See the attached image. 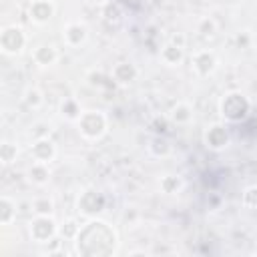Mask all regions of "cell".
Wrapping results in <instances>:
<instances>
[{"mask_svg":"<svg viewBox=\"0 0 257 257\" xmlns=\"http://www.w3.org/2000/svg\"><path fill=\"white\" fill-rule=\"evenodd\" d=\"M227 141H229V137H227V131H225L223 126H211V128H209V133H207V143H209V147L221 149V147L227 145Z\"/></svg>","mask_w":257,"mask_h":257,"instance_id":"obj_8","label":"cell"},{"mask_svg":"<svg viewBox=\"0 0 257 257\" xmlns=\"http://www.w3.org/2000/svg\"><path fill=\"white\" fill-rule=\"evenodd\" d=\"M64 38H66L68 44L76 46V44H80V42L86 38V28L80 26V24H70V26L64 30Z\"/></svg>","mask_w":257,"mask_h":257,"instance_id":"obj_10","label":"cell"},{"mask_svg":"<svg viewBox=\"0 0 257 257\" xmlns=\"http://www.w3.org/2000/svg\"><path fill=\"white\" fill-rule=\"evenodd\" d=\"M135 76H137V70H135L133 64L122 62V64H118V66L114 68V78L120 80V82H131Z\"/></svg>","mask_w":257,"mask_h":257,"instance_id":"obj_14","label":"cell"},{"mask_svg":"<svg viewBox=\"0 0 257 257\" xmlns=\"http://www.w3.org/2000/svg\"><path fill=\"white\" fill-rule=\"evenodd\" d=\"M34 209L40 213V215H48L52 211V201L50 199H36L34 201Z\"/></svg>","mask_w":257,"mask_h":257,"instance_id":"obj_18","label":"cell"},{"mask_svg":"<svg viewBox=\"0 0 257 257\" xmlns=\"http://www.w3.org/2000/svg\"><path fill=\"white\" fill-rule=\"evenodd\" d=\"M247 106H249L247 100H245L241 94H237V92L225 96V100H223V104H221L223 114H225L227 118H231V120H239V118H243L245 112H247Z\"/></svg>","mask_w":257,"mask_h":257,"instance_id":"obj_2","label":"cell"},{"mask_svg":"<svg viewBox=\"0 0 257 257\" xmlns=\"http://www.w3.org/2000/svg\"><path fill=\"white\" fill-rule=\"evenodd\" d=\"M0 159H2V163H4V165H10V163L16 159V147L4 141V143H2V147H0Z\"/></svg>","mask_w":257,"mask_h":257,"instance_id":"obj_16","label":"cell"},{"mask_svg":"<svg viewBox=\"0 0 257 257\" xmlns=\"http://www.w3.org/2000/svg\"><path fill=\"white\" fill-rule=\"evenodd\" d=\"M16 215V205L8 199V197H2L0 199V221L2 225H8Z\"/></svg>","mask_w":257,"mask_h":257,"instance_id":"obj_12","label":"cell"},{"mask_svg":"<svg viewBox=\"0 0 257 257\" xmlns=\"http://www.w3.org/2000/svg\"><path fill=\"white\" fill-rule=\"evenodd\" d=\"M181 58H183V48H179L177 44L165 46V50H163V60H165V62L177 64V62H181Z\"/></svg>","mask_w":257,"mask_h":257,"instance_id":"obj_15","label":"cell"},{"mask_svg":"<svg viewBox=\"0 0 257 257\" xmlns=\"http://www.w3.org/2000/svg\"><path fill=\"white\" fill-rule=\"evenodd\" d=\"M0 46H2V52L4 54H16L22 50L24 46V34L20 28L16 26H8L2 30V36H0Z\"/></svg>","mask_w":257,"mask_h":257,"instance_id":"obj_1","label":"cell"},{"mask_svg":"<svg viewBox=\"0 0 257 257\" xmlns=\"http://www.w3.org/2000/svg\"><path fill=\"white\" fill-rule=\"evenodd\" d=\"M32 157L38 161V163H48L52 157H54V145L52 141L48 139H40L32 145Z\"/></svg>","mask_w":257,"mask_h":257,"instance_id":"obj_5","label":"cell"},{"mask_svg":"<svg viewBox=\"0 0 257 257\" xmlns=\"http://www.w3.org/2000/svg\"><path fill=\"white\" fill-rule=\"evenodd\" d=\"M163 187H165L167 193H171L175 187H179V179H171V177H167V179L163 181Z\"/></svg>","mask_w":257,"mask_h":257,"instance_id":"obj_22","label":"cell"},{"mask_svg":"<svg viewBox=\"0 0 257 257\" xmlns=\"http://www.w3.org/2000/svg\"><path fill=\"white\" fill-rule=\"evenodd\" d=\"M80 131L88 139H96L104 131V116L98 112H86L80 116Z\"/></svg>","mask_w":257,"mask_h":257,"instance_id":"obj_3","label":"cell"},{"mask_svg":"<svg viewBox=\"0 0 257 257\" xmlns=\"http://www.w3.org/2000/svg\"><path fill=\"white\" fill-rule=\"evenodd\" d=\"M193 64H195V68H197L201 74H209V72L215 68V56L209 54V52H199V54L193 58Z\"/></svg>","mask_w":257,"mask_h":257,"instance_id":"obj_9","label":"cell"},{"mask_svg":"<svg viewBox=\"0 0 257 257\" xmlns=\"http://www.w3.org/2000/svg\"><path fill=\"white\" fill-rule=\"evenodd\" d=\"M62 112H64V114H66L68 118H76V116L80 114V112L76 110V106H74V102H70V100L62 104Z\"/></svg>","mask_w":257,"mask_h":257,"instance_id":"obj_20","label":"cell"},{"mask_svg":"<svg viewBox=\"0 0 257 257\" xmlns=\"http://www.w3.org/2000/svg\"><path fill=\"white\" fill-rule=\"evenodd\" d=\"M54 231H56L54 221H52V219H48L46 215H42V217L34 219V221H32V225H30V233H32V237H34L36 241H48V237H52V235H54Z\"/></svg>","mask_w":257,"mask_h":257,"instance_id":"obj_4","label":"cell"},{"mask_svg":"<svg viewBox=\"0 0 257 257\" xmlns=\"http://www.w3.org/2000/svg\"><path fill=\"white\" fill-rule=\"evenodd\" d=\"M213 32H215L213 20H203V34H213Z\"/></svg>","mask_w":257,"mask_h":257,"instance_id":"obj_23","label":"cell"},{"mask_svg":"<svg viewBox=\"0 0 257 257\" xmlns=\"http://www.w3.org/2000/svg\"><path fill=\"white\" fill-rule=\"evenodd\" d=\"M245 203L247 205H257V187H249L247 191H245Z\"/></svg>","mask_w":257,"mask_h":257,"instance_id":"obj_21","label":"cell"},{"mask_svg":"<svg viewBox=\"0 0 257 257\" xmlns=\"http://www.w3.org/2000/svg\"><path fill=\"white\" fill-rule=\"evenodd\" d=\"M173 118H175L177 122H187V120L191 118V110H189V106H185V104L177 106V108L173 110Z\"/></svg>","mask_w":257,"mask_h":257,"instance_id":"obj_17","label":"cell"},{"mask_svg":"<svg viewBox=\"0 0 257 257\" xmlns=\"http://www.w3.org/2000/svg\"><path fill=\"white\" fill-rule=\"evenodd\" d=\"M90 2H98V4H100V2H104V0H90Z\"/></svg>","mask_w":257,"mask_h":257,"instance_id":"obj_24","label":"cell"},{"mask_svg":"<svg viewBox=\"0 0 257 257\" xmlns=\"http://www.w3.org/2000/svg\"><path fill=\"white\" fill-rule=\"evenodd\" d=\"M102 203H104V199H102L100 195L88 191V193L82 195V199H80L78 205H80V209H82L84 213H98V211L102 209Z\"/></svg>","mask_w":257,"mask_h":257,"instance_id":"obj_7","label":"cell"},{"mask_svg":"<svg viewBox=\"0 0 257 257\" xmlns=\"http://www.w3.org/2000/svg\"><path fill=\"white\" fill-rule=\"evenodd\" d=\"M54 12V6L48 2V0H36L32 6H30V16L32 20L36 22H46Z\"/></svg>","mask_w":257,"mask_h":257,"instance_id":"obj_6","label":"cell"},{"mask_svg":"<svg viewBox=\"0 0 257 257\" xmlns=\"http://www.w3.org/2000/svg\"><path fill=\"white\" fill-rule=\"evenodd\" d=\"M40 102H42V96H40V92L36 88H32V90L26 92V104L28 106H38Z\"/></svg>","mask_w":257,"mask_h":257,"instance_id":"obj_19","label":"cell"},{"mask_svg":"<svg viewBox=\"0 0 257 257\" xmlns=\"http://www.w3.org/2000/svg\"><path fill=\"white\" fill-rule=\"evenodd\" d=\"M28 179L36 185H44L48 181V169H46V163H34L30 169H28Z\"/></svg>","mask_w":257,"mask_h":257,"instance_id":"obj_11","label":"cell"},{"mask_svg":"<svg viewBox=\"0 0 257 257\" xmlns=\"http://www.w3.org/2000/svg\"><path fill=\"white\" fill-rule=\"evenodd\" d=\"M54 58H56V52H54L52 46H40V48L34 50V60H36L38 64H42V66H44V64H52Z\"/></svg>","mask_w":257,"mask_h":257,"instance_id":"obj_13","label":"cell"}]
</instances>
